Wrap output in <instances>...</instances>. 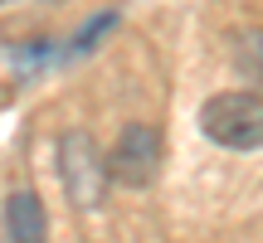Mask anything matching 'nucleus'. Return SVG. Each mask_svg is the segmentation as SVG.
<instances>
[{
  "label": "nucleus",
  "instance_id": "1",
  "mask_svg": "<svg viewBox=\"0 0 263 243\" xmlns=\"http://www.w3.org/2000/svg\"><path fill=\"white\" fill-rule=\"evenodd\" d=\"M200 131L224 151H258L263 146V93H254V88L215 93L200 107Z\"/></svg>",
  "mask_w": 263,
  "mask_h": 243
},
{
  "label": "nucleus",
  "instance_id": "6",
  "mask_svg": "<svg viewBox=\"0 0 263 243\" xmlns=\"http://www.w3.org/2000/svg\"><path fill=\"white\" fill-rule=\"evenodd\" d=\"M112 25H117V15H98L88 29H78V39H73V54H88V49H93V39H98V34H107Z\"/></svg>",
  "mask_w": 263,
  "mask_h": 243
},
{
  "label": "nucleus",
  "instance_id": "2",
  "mask_svg": "<svg viewBox=\"0 0 263 243\" xmlns=\"http://www.w3.org/2000/svg\"><path fill=\"white\" fill-rule=\"evenodd\" d=\"M54 156H59V180H64V195L73 199L78 209H98V205H103L112 180H107V166H103V151H98L93 131L68 127L64 136H59Z\"/></svg>",
  "mask_w": 263,
  "mask_h": 243
},
{
  "label": "nucleus",
  "instance_id": "4",
  "mask_svg": "<svg viewBox=\"0 0 263 243\" xmlns=\"http://www.w3.org/2000/svg\"><path fill=\"white\" fill-rule=\"evenodd\" d=\"M0 234H5V243H49L44 199L34 190H15L5 199V214H0Z\"/></svg>",
  "mask_w": 263,
  "mask_h": 243
},
{
  "label": "nucleus",
  "instance_id": "5",
  "mask_svg": "<svg viewBox=\"0 0 263 243\" xmlns=\"http://www.w3.org/2000/svg\"><path fill=\"white\" fill-rule=\"evenodd\" d=\"M234 68L249 78V83H263V29L234 34Z\"/></svg>",
  "mask_w": 263,
  "mask_h": 243
},
{
  "label": "nucleus",
  "instance_id": "7",
  "mask_svg": "<svg viewBox=\"0 0 263 243\" xmlns=\"http://www.w3.org/2000/svg\"><path fill=\"white\" fill-rule=\"evenodd\" d=\"M0 5H5V0H0Z\"/></svg>",
  "mask_w": 263,
  "mask_h": 243
},
{
  "label": "nucleus",
  "instance_id": "3",
  "mask_svg": "<svg viewBox=\"0 0 263 243\" xmlns=\"http://www.w3.org/2000/svg\"><path fill=\"white\" fill-rule=\"evenodd\" d=\"M161 160H166V136H161L151 121H127V127L117 131L112 151L103 156V166H107V180H112V185L146 190L151 180L161 175Z\"/></svg>",
  "mask_w": 263,
  "mask_h": 243
}]
</instances>
